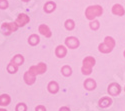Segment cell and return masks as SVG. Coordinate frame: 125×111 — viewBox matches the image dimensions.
<instances>
[{"label": "cell", "mask_w": 125, "mask_h": 111, "mask_svg": "<svg viewBox=\"0 0 125 111\" xmlns=\"http://www.w3.org/2000/svg\"><path fill=\"white\" fill-rule=\"evenodd\" d=\"M55 55L58 58H64L67 55V47L64 45H58L55 48Z\"/></svg>", "instance_id": "8fae6325"}, {"label": "cell", "mask_w": 125, "mask_h": 111, "mask_svg": "<svg viewBox=\"0 0 125 111\" xmlns=\"http://www.w3.org/2000/svg\"><path fill=\"white\" fill-rule=\"evenodd\" d=\"M11 102V98L8 94H2L0 95V105L1 106H7Z\"/></svg>", "instance_id": "d6986e66"}, {"label": "cell", "mask_w": 125, "mask_h": 111, "mask_svg": "<svg viewBox=\"0 0 125 111\" xmlns=\"http://www.w3.org/2000/svg\"><path fill=\"white\" fill-rule=\"evenodd\" d=\"M11 63H13V64H15V65H17V66L22 65V64L24 63V57H23V55H21V54L15 55V56L11 59Z\"/></svg>", "instance_id": "e0dca14e"}, {"label": "cell", "mask_w": 125, "mask_h": 111, "mask_svg": "<svg viewBox=\"0 0 125 111\" xmlns=\"http://www.w3.org/2000/svg\"><path fill=\"white\" fill-rule=\"evenodd\" d=\"M39 42H40V37L37 34H32L28 38V43L31 46H36L37 44H39Z\"/></svg>", "instance_id": "ac0fdd59"}, {"label": "cell", "mask_w": 125, "mask_h": 111, "mask_svg": "<svg viewBox=\"0 0 125 111\" xmlns=\"http://www.w3.org/2000/svg\"><path fill=\"white\" fill-rule=\"evenodd\" d=\"M65 46L69 49H76L79 47L80 45V41L79 39L75 36H69V37H66L65 39Z\"/></svg>", "instance_id": "8992f818"}, {"label": "cell", "mask_w": 125, "mask_h": 111, "mask_svg": "<svg viewBox=\"0 0 125 111\" xmlns=\"http://www.w3.org/2000/svg\"><path fill=\"white\" fill-rule=\"evenodd\" d=\"M112 13L116 16H124L125 9L121 4H114L112 6Z\"/></svg>", "instance_id": "7c38bea8"}, {"label": "cell", "mask_w": 125, "mask_h": 111, "mask_svg": "<svg viewBox=\"0 0 125 111\" xmlns=\"http://www.w3.org/2000/svg\"><path fill=\"white\" fill-rule=\"evenodd\" d=\"M112 104V99L109 96H104L102 97L99 101H98V105L101 108H107Z\"/></svg>", "instance_id": "5bb4252c"}, {"label": "cell", "mask_w": 125, "mask_h": 111, "mask_svg": "<svg viewBox=\"0 0 125 111\" xmlns=\"http://www.w3.org/2000/svg\"><path fill=\"white\" fill-rule=\"evenodd\" d=\"M0 111H7V110L4 109V108H0Z\"/></svg>", "instance_id": "83f0119b"}, {"label": "cell", "mask_w": 125, "mask_h": 111, "mask_svg": "<svg viewBox=\"0 0 125 111\" xmlns=\"http://www.w3.org/2000/svg\"><path fill=\"white\" fill-rule=\"evenodd\" d=\"M18 28H19V26L16 24V22H4L1 25V30L6 36L15 32Z\"/></svg>", "instance_id": "277c9868"}, {"label": "cell", "mask_w": 125, "mask_h": 111, "mask_svg": "<svg viewBox=\"0 0 125 111\" xmlns=\"http://www.w3.org/2000/svg\"><path fill=\"white\" fill-rule=\"evenodd\" d=\"M43 9L46 13H52L53 11H55V9H56V3L53 1H48L44 4Z\"/></svg>", "instance_id": "2e32d148"}, {"label": "cell", "mask_w": 125, "mask_h": 111, "mask_svg": "<svg viewBox=\"0 0 125 111\" xmlns=\"http://www.w3.org/2000/svg\"><path fill=\"white\" fill-rule=\"evenodd\" d=\"M115 44H116V42L113 37L106 36L104 38L103 43L98 45V50H99V52H101L103 54H108V53L112 52V50L115 47Z\"/></svg>", "instance_id": "6da1fadb"}, {"label": "cell", "mask_w": 125, "mask_h": 111, "mask_svg": "<svg viewBox=\"0 0 125 111\" xmlns=\"http://www.w3.org/2000/svg\"><path fill=\"white\" fill-rule=\"evenodd\" d=\"M46 70H47V65L44 62H40L37 65H32V66L29 68V71L32 73V74H34L35 76L41 75V74L45 73Z\"/></svg>", "instance_id": "5b68a950"}, {"label": "cell", "mask_w": 125, "mask_h": 111, "mask_svg": "<svg viewBox=\"0 0 125 111\" xmlns=\"http://www.w3.org/2000/svg\"><path fill=\"white\" fill-rule=\"evenodd\" d=\"M89 27H90L91 30H93V31H96V30H98L99 27H100V23H99L98 20L94 19V20H92V21H90Z\"/></svg>", "instance_id": "7402d4cb"}, {"label": "cell", "mask_w": 125, "mask_h": 111, "mask_svg": "<svg viewBox=\"0 0 125 111\" xmlns=\"http://www.w3.org/2000/svg\"><path fill=\"white\" fill-rule=\"evenodd\" d=\"M35 111H46V108H45V106H43V105H38V106L35 108Z\"/></svg>", "instance_id": "484cf974"}, {"label": "cell", "mask_w": 125, "mask_h": 111, "mask_svg": "<svg viewBox=\"0 0 125 111\" xmlns=\"http://www.w3.org/2000/svg\"><path fill=\"white\" fill-rule=\"evenodd\" d=\"M47 89L48 92L51 94H56L59 91V85L56 81H50L47 85Z\"/></svg>", "instance_id": "9a60e30c"}, {"label": "cell", "mask_w": 125, "mask_h": 111, "mask_svg": "<svg viewBox=\"0 0 125 111\" xmlns=\"http://www.w3.org/2000/svg\"><path fill=\"white\" fill-rule=\"evenodd\" d=\"M35 80H36V76H35L34 74L31 73L29 70L25 72V74H24V81H25V83H26L27 85H32V84H34V83H35Z\"/></svg>", "instance_id": "4fadbf2b"}, {"label": "cell", "mask_w": 125, "mask_h": 111, "mask_svg": "<svg viewBox=\"0 0 125 111\" xmlns=\"http://www.w3.org/2000/svg\"><path fill=\"white\" fill-rule=\"evenodd\" d=\"M7 71H8L9 73H11V74H14V73H16V72L18 71V66L10 62V63L8 64V66H7Z\"/></svg>", "instance_id": "603a6c76"}, {"label": "cell", "mask_w": 125, "mask_h": 111, "mask_svg": "<svg viewBox=\"0 0 125 111\" xmlns=\"http://www.w3.org/2000/svg\"><path fill=\"white\" fill-rule=\"evenodd\" d=\"M23 2H28V1H30V0H22Z\"/></svg>", "instance_id": "f1b7e54d"}, {"label": "cell", "mask_w": 125, "mask_h": 111, "mask_svg": "<svg viewBox=\"0 0 125 111\" xmlns=\"http://www.w3.org/2000/svg\"><path fill=\"white\" fill-rule=\"evenodd\" d=\"M107 91H108L110 96H117L121 92V86L116 82H112L108 85Z\"/></svg>", "instance_id": "52a82bcc"}, {"label": "cell", "mask_w": 125, "mask_h": 111, "mask_svg": "<svg viewBox=\"0 0 125 111\" xmlns=\"http://www.w3.org/2000/svg\"><path fill=\"white\" fill-rule=\"evenodd\" d=\"M59 111H70V109L67 107V106H63V107H61L59 109Z\"/></svg>", "instance_id": "4316f807"}, {"label": "cell", "mask_w": 125, "mask_h": 111, "mask_svg": "<svg viewBox=\"0 0 125 111\" xmlns=\"http://www.w3.org/2000/svg\"><path fill=\"white\" fill-rule=\"evenodd\" d=\"M96 64V60L92 56H87L83 59L82 61V67H81V72L83 75H90L92 73V69Z\"/></svg>", "instance_id": "3957f363"}, {"label": "cell", "mask_w": 125, "mask_h": 111, "mask_svg": "<svg viewBox=\"0 0 125 111\" xmlns=\"http://www.w3.org/2000/svg\"><path fill=\"white\" fill-rule=\"evenodd\" d=\"M123 55H124V57H125V50H124V52H123Z\"/></svg>", "instance_id": "f546056e"}, {"label": "cell", "mask_w": 125, "mask_h": 111, "mask_svg": "<svg viewBox=\"0 0 125 111\" xmlns=\"http://www.w3.org/2000/svg\"><path fill=\"white\" fill-rule=\"evenodd\" d=\"M15 111H27V106L25 103H18L16 105Z\"/></svg>", "instance_id": "cb8c5ba5"}, {"label": "cell", "mask_w": 125, "mask_h": 111, "mask_svg": "<svg viewBox=\"0 0 125 111\" xmlns=\"http://www.w3.org/2000/svg\"><path fill=\"white\" fill-rule=\"evenodd\" d=\"M64 26H65L66 30H68V31H71V30H73L75 28V22L72 19H67L66 21H65V23H64Z\"/></svg>", "instance_id": "44dd1931"}, {"label": "cell", "mask_w": 125, "mask_h": 111, "mask_svg": "<svg viewBox=\"0 0 125 111\" xmlns=\"http://www.w3.org/2000/svg\"><path fill=\"white\" fill-rule=\"evenodd\" d=\"M29 21H30V18H29V16H28L27 14H25V13H20V14L18 15V17L16 18V20H15L16 24H17L19 27L25 26L27 23H29Z\"/></svg>", "instance_id": "ba28073f"}, {"label": "cell", "mask_w": 125, "mask_h": 111, "mask_svg": "<svg viewBox=\"0 0 125 111\" xmlns=\"http://www.w3.org/2000/svg\"><path fill=\"white\" fill-rule=\"evenodd\" d=\"M103 14V7L100 5H90L86 8L85 10V17L89 20V21H92L95 18L101 16Z\"/></svg>", "instance_id": "7a4b0ae2"}, {"label": "cell", "mask_w": 125, "mask_h": 111, "mask_svg": "<svg viewBox=\"0 0 125 111\" xmlns=\"http://www.w3.org/2000/svg\"><path fill=\"white\" fill-rule=\"evenodd\" d=\"M61 73L65 77H69L72 75V68L69 65H64L61 68Z\"/></svg>", "instance_id": "ffe728a7"}, {"label": "cell", "mask_w": 125, "mask_h": 111, "mask_svg": "<svg viewBox=\"0 0 125 111\" xmlns=\"http://www.w3.org/2000/svg\"><path fill=\"white\" fill-rule=\"evenodd\" d=\"M38 31H39V33H40L41 35H43V36L46 37V38H50V37L52 36L51 30H50L49 26L46 25V24H41V25H39Z\"/></svg>", "instance_id": "9c48e42d"}, {"label": "cell", "mask_w": 125, "mask_h": 111, "mask_svg": "<svg viewBox=\"0 0 125 111\" xmlns=\"http://www.w3.org/2000/svg\"><path fill=\"white\" fill-rule=\"evenodd\" d=\"M83 86H84V88L87 90V91H93V90L96 88L97 84H96V81H95L94 79L88 78V79H86L85 81H84V83H83Z\"/></svg>", "instance_id": "30bf717a"}, {"label": "cell", "mask_w": 125, "mask_h": 111, "mask_svg": "<svg viewBox=\"0 0 125 111\" xmlns=\"http://www.w3.org/2000/svg\"><path fill=\"white\" fill-rule=\"evenodd\" d=\"M9 3L7 0H0V9H6L8 8Z\"/></svg>", "instance_id": "d4e9b609"}, {"label": "cell", "mask_w": 125, "mask_h": 111, "mask_svg": "<svg viewBox=\"0 0 125 111\" xmlns=\"http://www.w3.org/2000/svg\"><path fill=\"white\" fill-rule=\"evenodd\" d=\"M124 91H125V86H124Z\"/></svg>", "instance_id": "4dcf8cb0"}]
</instances>
